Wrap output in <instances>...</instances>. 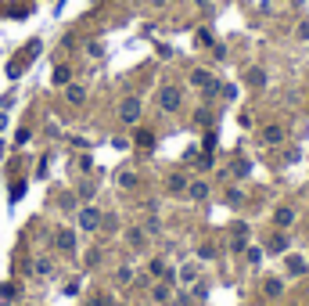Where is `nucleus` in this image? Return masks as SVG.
Listing matches in <instances>:
<instances>
[{
    "mask_svg": "<svg viewBox=\"0 0 309 306\" xmlns=\"http://www.w3.org/2000/svg\"><path fill=\"white\" fill-rule=\"evenodd\" d=\"M119 116H123L126 123H133V119L140 116V101H137V97H130V101H123V108H119Z\"/></svg>",
    "mask_w": 309,
    "mask_h": 306,
    "instance_id": "1",
    "label": "nucleus"
},
{
    "mask_svg": "<svg viewBox=\"0 0 309 306\" xmlns=\"http://www.w3.org/2000/svg\"><path fill=\"white\" fill-rule=\"evenodd\" d=\"M159 101H162V108H169V112H173V108L180 105V90H176V87H166V90L159 94Z\"/></svg>",
    "mask_w": 309,
    "mask_h": 306,
    "instance_id": "2",
    "label": "nucleus"
},
{
    "mask_svg": "<svg viewBox=\"0 0 309 306\" xmlns=\"http://www.w3.org/2000/svg\"><path fill=\"white\" fill-rule=\"evenodd\" d=\"M284 266H288V274H291V278H302V274H305V259H302V256H288Z\"/></svg>",
    "mask_w": 309,
    "mask_h": 306,
    "instance_id": "3",
    "label": "nucleus"
},
{
    "mask_svg": "<svg viewBox=\"0 0 309 306\" xmlns=\"http://www.w3.org/2000/svg\"><path fill=\"white\" fill-rule=\"evenodd\" d=\"M190 83H195V87H202V90H216V83H212V76L209 72H195V76H190Z\"/></svg>",
    "mask_w": 309,
    "mask_h": 306,
    "instance_id": "4",
    "label": "nucleus"
},
{
    "mask_svg": "<svg viewBox=\"0 0 309 306\" xmlns=\"http://www.w3.org/2000/svg\"><path fill=\"white\" fill-rule=\"evenodd\" d=\"M187 195H190V198H198V202H202V198H205V195H209V187H205V184H202V180H195V184H190V187H187Z\"/></svg>",
    "mask_w": 309,
    "mask_h": 306,
    "instance_id": "5",
    "label": "nucleus"
},
{
    "mask_svg": "<svg viewBox=\"0 0 309 306\" xmlns=\"http://www.w3.org/2000/svg\"><path fill=\"white\" fill-rule=\"evenodd\" d=\"M169 191H173V195H183V191H187V180H183L180 173H173V177H169Z\"/></svg>",
    "mask_w": 309,
    "mask_h": 306,
    "instance_id": "6",
    "label": "nucleus"
},
{
    "mask_svg": "<svg viewBox=\"0 0 309 306\" xmlns=\"http://www.w3.org/2000/svg\"><path fill=\"white\" fill-rule=\"evenodd\" d=\"M269 252H288V238L284 234H274V238H269Z\"/></svg>",
    "mask_w": 309,
    "mask_h": 306,
    "instance_id": "7",
    "label": "nucleus"
},
{
    "mask_svg": "<svg viewBox=\"0 0 309 306\" xmlns=\"http://www.w3.org/2000/svg\"><path fill=\"white\" fill-rule=\"evenodd\" d=\"M80 223L87 227V231H94V227H97V213H94V209H83V216H80Z\"/></svg>",
    "mask_w": 309,
    "mask_h": 306,
    "instance_id": "8",
    "label": "nucleus"
},
{
    "mask_svg": "<svg viewBox=\"0 0 309 306\" xmlns=\"http://www.w3.org/2000/svg\"><path fill=\"white\" fill-rule=\"evenodd\" d=\"M274 220H277V227H288V223L295 220V213H291V209H277V213H274Z\"/></svg>",
    "mask_w": 309,
    "mask_h": 306,
    "instance_id": "9",
    "label": "nucleus"
},
{
    "mask_svg": "<svg viewBox=\"0 0 309 306\" xmlns=\"http://www.w3.org/2000/svg\"><path fill=\"white\" fill-rule=\"evenodd\" d=\"M262 141H266V144H277V141H281V126H266V130H262Z\"/></svg>",
    "mask_w": 309,
    "mask_h": 306,
    "instance_id": "10",
    "label": "nucleus"
},
{
    "mask_svg": "<svg viewBox=\"0 0 309 306\" xmlns=\"http://www.w3.org/2000/svg\"><path fill=\"white\" fill-rule=\"evenodd\" d=\"M281 288H284V285H281L277 278H269V281H266V295H281Z\"/></svg>",
    "mask_w": 309,
    "mask_h": 306,
    "instance_id": "11",
    "label": "nucleus"
},
{
    "mask_svg": "<svg viewBox=\"0 0 309 306\" xmlns=\"http://www.w3.org/2000/svg\"><path fill=\"white\" fill-rule=\"evenodd\" d=\"M151 274H154V278H166V263L154 259V263H151Z\"/></svg>",
    "mask_w": 309,
    "mask_h": 306,
    "instance_id": "12",
    "label": "nucleus"
},
{
    "mask_svg": "<svg viewBox=\"0 0 309 306\" xmlns=\"http://www.w3.org/2000/svg\"><path fill=\"white\" fill-rule=\"evenodd\" d=\"M68 101L80 105V101H83V87H68Z\"/></svg>",
    "mask_w": 309,
    "mask_h": 306,
    "instance_id": "13",
    "label": "nucleus"
},
{
    "mask_svg": "<svg viewBox=\"0 0 309 306\" xmlns=\"http://www.w3.org/2000/svg\"><path fill=\"white\" fill-rule=\"evenodd\" d=\"M248 83H252V87H262V72H259V69L248 72Z\"/></svg>",
    "mask_w": 309,
    "mask_h": 306,
    "instance_id": "14",
    "label": "nucleus"
},
{
    "mask_svg": "<svg viewBox=\"0 0 309 306\" xmlns=\"http://www.w3.org/2000/svg\"><path fill=\"white\" fill-rule=\"evenodd\" d=\"M154 299H159V302H169V288L159 285V288H154Z\"/></svg>",
    "mask_w": 309,
    "mask_h": 306,
    "instance_id": "15",
    "label": "nucleus"
},
{
    "mask_svg": "<svg viewBox=\"0 0 309 306\" xmlns=\"http://www.w3.org/2000/svg\"><path fill=\"white\" fill-rule=\"evenodd\" d=\"M119 184H123V187H133V184H137V180H133V173H130V169H126V173H123V177H119Z\"/></svg>",
    "mask_w": 309,
    "mask_h": 306,
    "instance_id": "16",
    "label": "nucleus"
},
{
    "mask_svg": "<svg viewBox=\"0 0 309 306\" xmlns=\"http://www.w3.org/2000/svg\"><path fill=\"white\" fill-rule=\"evenodd\" d=\"M262 259V249H248V263H259Z\"/></svg>",
    "mask_w": 309,
    "mask_h": 306,
    "instance_id": "17",
    "label": "nucleus"
},
{
    "mask_svg": "<svg viewBox=\"0 0 309 306\" xmlns=\"http://www.w3.org/2000/svg\"><path fill=\"white\" fill-rule=\"evenodd\" d=\"M298 36H302V40H309V22H302V25H298Z\"/></svg>",
    "mask_w": 309,
    "mask_h": 306,
    "instance_id": "18",
    "label": "nucleus"
}]
</instances>
